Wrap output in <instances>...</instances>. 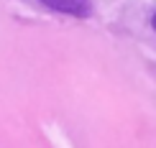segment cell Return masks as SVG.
Returning a JSON list of instances; mask_svg holds the SVG:
<instances>
[{
  "label": "cell",
  "instance_id": "6da1fadb",
  "mask_svg": "<svg viewBox=\"0 0 156 148\" xmlns=\"http://www.w3.org/2000/svg\"><path fill=\"white\" fill-rule=\"evenodd\" d=\"M38 3H44L46 8L56 13H67V15H74V18H87L92 13L90 0H38Z\"/></svg>",
  "mask_w": 156,
  "mask_h": 148
},
{
  "label": "cell",
  "instance_id": "7a4b0ae2",
  "mask_svg": "<svg viewBox=\"0 0 156 148\" xmlns=\"http://www.w3.org/2000/svg\"><path fill=\"white\" fill-rule=\"evenodd\" d=\"M151 28L156 31V13H154V15H151Z\"/></svg>",
  "mask_w": 156,
  "mask_h": 148
}]
</instances>
